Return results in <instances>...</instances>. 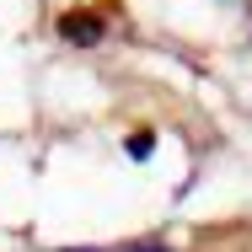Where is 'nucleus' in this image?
I'll list each match as a JSON object with an SVG mask.
<instances>
[{
    "instance_id": "nucleus-1",
    "label": "nucleus",
    "mask_w": 252,
    "mask_h": 252,
    "mask_svg": "<svg viewBox=\"0 0 252 252\" xmlns=\"http://www.w3.org/2000/svg\"><path fill=\"white\" fill-rule=\"evenodd\" d=\"M59 32H64L70 43H97V38H102V22L92 16V11H86V16H64V22H59Z\"/></svg>"
},
{
    "instance_id": "nucleus-2",
    "label": "nucleus",
    "mask_w": 252,
    "mask_h": 252,
    "mask_svg": "<svg viewBox=\"0 0 252 252\" xmlns=\"http://www.w3.org/2000/svg\"><path fill=\"white\" fill-rule=\"evenodd\" d=\"M129 156H151V134H134L129 140Z\"/></svg>"
},
{
    "instance_id": "nucleus-3",
    "label": "nucleus",
    "mask_w": 252,
    "mask_h": 252,
    "mask_svg": "<svg viewBox=\"0 0 252 252\" xmlns=\"http://www.w3.org/2000/svg\"><path fill=\"white\" fill-rule=\"evenodd\" d=\"M118 252H166V247H118Z\"/></svg>"
}]
</instances>
